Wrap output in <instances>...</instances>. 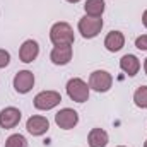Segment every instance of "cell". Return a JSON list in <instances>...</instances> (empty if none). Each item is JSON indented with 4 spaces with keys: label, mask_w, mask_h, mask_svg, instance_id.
I'll return each mask as SVG.
<instances>
[{
    "label": "cell",
    "mask_w": 147,
    "mask_h": 147,
    "mask_svg": "<svg viewBox=\"0 0 147 147\" xmlns=\"http://www.w3.org/2000/svg\"><path fill=\"white\" fill-rule=\"evenodd\" d=\"M108 140H110V137H108L106 130H103V128H92L87 135L89 147H106Z\"/></svg>",
    "instance_id": "5bb4252c"
},
{
    "label": "cell",
    "mask_w": 147,
    "mask_h": 147,
    "mask_svg": "<svg viewBox=\"0 0 147 147\" xmlns=\"http://www.w3.org/2000/svg\"><path fill=\"white\" fill-rule=\"evenodd\" d=\"M144 147H147V140H146V142H144Z\"/></svg>",
    "instance_id": "603a6c76"
},
{
    "label": "cell",
    "mask_w": 147,
    "mask_h": 147,
    "mask_svg": "<svg viewBox=\"0 0 147 147\" xmlns=\"http://www.w3.org/2000/svg\"><path fill=\"white\" fill-rule=\"evenodd\" d=\"M120 69L127 74V75L134 77V75H137L139 70H140V60L135 55H130V53L128 55H123L121 60H120Z\"/></svg>",
    "instance_id": "7c38bea8"
},
{
    "label": "cell",
    "mask_w": 147,
    "mask_h": 147,
    "mask_svg": "<svg viewBox=\"0 0 147 147\" xmlns=\"http://www.w3.org/2000/svg\"><path fill=\"white\" fill-rule=\"evenodd\" d=\"M135 46L139 50H147V34H142L135 39Z\"/></svg>",
    "instance_id": "d6986e66"
},
{
    "label": "cell",
    "mask_w": 147,
    "mask_h": 147,
    "mask_svg": "<svg viewBox=\"0 0 147 147\" xmlns=\"http://www.w3.org/2000/svg\"><path fill=\"white\" fill-rule=\"evenodd\" d=\"M5 147H28V140L21 134H14L5 140Z\"/></svg>",
    "instance_id": "e0dca14e"
},
{
    "label": "cell",
    "mask_w": 147,
    "mask_h": 147,
    "mask_svg": "<svg viewBox=\"0 0 147 147\" xmlns=\"http://www.w3.org/2000/svg\"><path fill=\"white\" fill-rule=\"evenodd\" d=\"M9 62H10V53H9L7 50H2V48H0V69L7 67Z\"/></svg>",
    "instance_id": "ac0fdd59"
},
{
    "label": "cell",
    "mask_w": 147,
    "mask_h": 147,
    "mask_svg": "<svg viewBox=\"0 0 147 147\" xmlns=\"http://www.w3.org/2000/svg\"><path fill=\"white\" fill-rule=\"evenodd\" d=\"M62 101L60 92L57 91H41L34 96V108L41 111H48L53 110L55 106H58Z\"/></svg>",
    "instance_id": "277c9868"
},
{
    "label": "cell",
    "mask_w": 147,
    "mask_h": 147,
    "mask_svg": "<svg viewBox=\"0 0 147 147\" xmlns=\"http://www.w3.org/2000/svg\"><path fill=\"white\" fill-rule=\"evenodd\" d=\"M113 86V77L106 70H94L89 77V87L96 92H106Z\"/></svg>",
    "instance_id": "5b68a950"
},
{
    "label": "cell",
    "mask_w": 147,
    "mask_h": 147,
    "mask_svg": "<svg viewBox=\"0 0 147 147\" xmlns=\"http://www.w3.org/2000/svg\"><path fill=\"white\" fill-rule=\"evenodd\" d=\"M26 128L31 135L34 137H39V135H45L50 128V121L45 118V116H39V115H34L31 116L28 121H26Z\"/></svg>",
    "instance_id": "30bf717a"
},
{
    "label": "cell",
    "mask_w": 147,
    "mask_h": 147,
    "mask_svg": "<svg viewBox=\"0 0 147 147\" xmlns=\"http://www.w3.org/2000/svg\"><path fill=\"white\" fill-rule=\"evenodd\" d=\"M21 111L14 106H9V108H3L0 111V127L5 128V130H10V128H16L21 121Z\"/></svg>",
    "instance_id": "ba28073f"
},
{
    "label": "cell",
    "mask_w": 147,
    "mask_h": 147,
    "mask_svg": "<svg viewBox=\"0 0 147 147\" xmlns=\"http://www.w3.org/2000/svg\"><path fill=\"white\" fill-rule=\"evenodd\" d=\"M38 55H39V45H38V41H34V39H26L21 45V48H19V58L24 63L34 62L38 58Z\"/></svg>",
    "instance_id": "9c48e42d"
},
{
    "label": "cell",
    "mask_w": 147,
    "mask_h": 147,
    "mask_svg": "<svg viewBox=\"0 0 147 147\" xmlns=\"http://www.w3.org/2000/svg\"><path fill=\"white\" fill-rule=\"evenodd\" d=\"M84 10H86V16L101 17L105 12V0H86Z\"/></svg>",
    "instance_id": "9a60e30c"
},
{
    "label": "cell",
    "mask_w": 147,
    "mask_h": 147,
    "mask_svg": "<svg viewBox=\"0 0 147 147\" xmlns=\"http://www.w3.org/2000/svg\"><path fill=\"white\" fill-rule=\"evenodd\" d=\"M142 24H144V26L147 28V10L144 12V14H142Z\"/></svg>",
    "instance_id": "ffe728a7"
},
{
    "label": "cell",
    "mask_w": 147,
    "mask_h": 147,
    "mask_svg": "<svg viewBox=\"0 0 147 147\" xmlns=\"http://www.w3.org/2000/svg\"><path fill=\"white\" fill-rule=\"evenodd\" d=\"M89 84L79 77H74L67 82V94L75 103H86L89 99Z\"/></svg>",
    "instance_id": "7a4b0ae2"
},
{
    "label": "cell",
    "mask_w": 147,
    "mask_h": 147,
    "mask_svg": "<svg viewBox=\"0 0 147 147\" xmlns=\"http://www.w3.org/2000/svg\"><path fill=\"white\" fill-rule=\"evenodd\" d=\"M77 28H79V33L82 34V38L91 39V38H96L101 33V29H103V19H101V17L84 16V17L79 21Z\"/></svg>",
    "instance_id": "3957f363"
},
{
    "label": "cell",
    "mask_w": 147,
    "mask_h": 147,
    "mask_svg": "<svg viewBox=\"0 0 147 147\" xmlns=\"http://www.w3.org/2000/svg\"><path fill=\"white\" fill-rule=\"evenodd\" d=\"M118 147H125V146H118Z\"/></svg>",
    "instance_id": "cb8c5ba5"
},
{
    "label": "cell",
    "mask_w": 147,
    "mask_h": 147,
    "mask_svg": "<svg viewBox=\"0 0 147 147\" xmlns=\"http://www.w3.org/2000/svg\"><path fill=\"white\" fill-rule=\"evenodd\" d=\"M55 123L63 130H70L79 123V113L72 108H63L55 115Z\"/></svg>",
    "instance_id": "8992f818"
},
{
    "label": "cell",
    "mask_w": 147,
    "mask_h": 147,
    "mask_svg": "<svg viewBox=\"0 0 147 147\" xmlns=\"http://www.w3.org/2000/svg\"><path fill=\"white\" fill-rule=\"evenodd\" d=\"M105 46L111 53L120 51L125 46V36H123V33H120V31H110L106 34V38H105Z\"/></svg>",
    "instance_id": "4fadbf2b"
},
{
    "label": "cell",
    "mask_w": 147,
    "mask_h": 147,
    "mask_svg": "<svg viewBox=\"0 0 147 147\" xmlns=\"http://www.w3.org/2000/svg\"><path fill=\"white\" fill-rule=\"evenodd\" d=\"M72 45H63V46H55L50 53V60L55 65H67L72 60Z\"/></svg>",
    "instance_id": "8fae6325"
},
{
    "label": "cell",
    "mask_w": 147,
    "mask_h": 147,
    "mask_svg": "<svg viewBox=\"0 0 147 147\" xmlns=\"http://www.w3.org/2000/svg\"><path fill=\"white\" fill-rule=\"evenodd\" d=\"M67 2H70V3H77V2H80V0H67Z\"/></svg>",
    "instance_id": "7402d4cb"
},
{
    "label": "cell",
    "mask_w": 147,
    "mask_h": 147,
    "mask_svg": "<svg viewBox=\"0 0 147 147\" xmlns=\"http://www.w3.org/2000/svg\"><path fill=\"white\" fill-rule=\"evenodd\" d=\"M134 103L142 108V110H147V86H140L135 92H134Z\"/></svg>",
    "instance_id": "2e32d148"
},
{
    "label": "cell",
    "mask_w": 147,
    "mask_h": 147,
    "mask_svg": "<svg viewBox=\"0 0 147 147\" xmlns=\"http://www.w3.org/2000/svg\"><path fill=\"white\" fill-rule=\"evenodd\" d=\"M50 39L55 46L72 45L74 43V29L69 22H55L50 29Z\"/></svg>",
    "instance_id": "6da1fadb"
},
{
    "label": "cell",
    "mask_w": 147,
    "mask_h": 147,
    "mask_svg": "<svg viewBox=\"0 0 147 147\" xmlns=\"http://www.w3.org/2000/svg\"><path fill=\"white\" fill-rule=\"evenodd\" d=\"M144 70H146V74H147V58H146V62H144Z\"/></svg>",
    "instance_id": "44dd1931"
},
{
    "label": "cell",
    "mask_w": 147,
    "mask_h": 147,
    "mask_svg": "<svg viewBox=\"0 0 147 147\" xmlns=\"http://www.w3.org/2000/svg\"><path fill=\"white\" fill-rule=\"evenodd\" d=\"M34 86V74L31 70H21L14 77V89L19 94H28Z\"/></svg>",
    "instance_id": "52a82bcc"
}]
</instances>
